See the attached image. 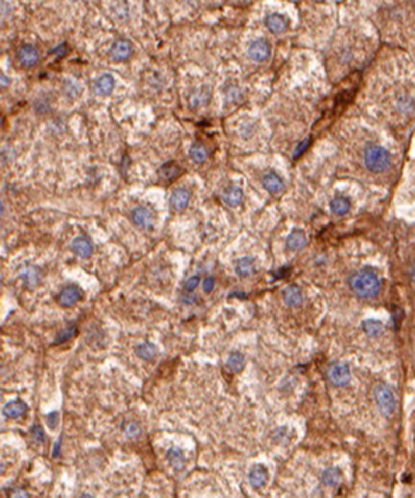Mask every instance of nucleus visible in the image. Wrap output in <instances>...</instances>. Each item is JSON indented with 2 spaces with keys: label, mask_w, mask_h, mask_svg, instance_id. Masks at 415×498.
<instances>
[{
  "label": "nucleus",
  "mask_w": 415,
  "mask_h": 498,
  "mask_svg": "<svg viewBox=\"0 0 415 498\" xmlns=\"http://www.w3.org/2000/svg\"><path fill=\"white\" fill-rule=\"evenodd\" d=\"M350 286L359 298L371 299L375 298L380 290V279L376 273L371 269H362L351 277Z\"/></svg>",
  "instance_id": "1"
},
{
  "label": "nucleus",
  "mask_w": 415,
  "mask_h": 498,
  "mask_svg": "<svg viewBox=\"0 0 415 498\" xmlns=\"http://www.w3.org/2000/svg\"><path fill=\"white\" fill-rule=\"evenodd\" d=\"M365 166L373 173H382L391 163V156L388 150L379 145H372L365 150Z\"/></svg>",
  "instance_id": "2"
},
{
  "label": "nucleus",
  "mask_w": 415,
  "mask_h": 498,
  "mask_svg": "<svg viewBox=\"0 0 415 498\" xmlns=\"http://www.w3.org/2000/svg\"><path fill=\"white\" fill-rule=\"evenodd\" d=\"M375 400H376L379 409L383 414L390 416L396 410V396H394L393 389L387 384H379L375 389Z\"/></svg>",
  "instance_id": "3"
},
{
  "label": "nucleus",
  "mask_w": 415,
  "mask_h": 498,
  "mask_svg": "<svg viewBox=\"0 0 415 498\" xmlns=\"http://www.w3.org/2000/svg\"><path fill=\"white\" fill-rule=\"evenodd\" d=\"M131 219L136 228L143 230H148L153 228L154 214L152 212V209H149L148 207L139 205V207H136V208L132 209Z\"/></svg>",
  "instance_id": "4"
},
{
  "label": "nucleus",
  "mask_w": 415,
  "mask_h": 498,
  "mask_svg": "<svg viewBox=\"0 0 415 498\" xmlns=\"http://www.w3.org/2000/svg\"><path fill=\"white\" fill-rule=\"evenodd\" d=\"M328 379L335 386H345L350 382L351 371L344 362H335L328 368Z\"/></svg>",
  "instance_id": "5"
},
{
  "label": "nucleus",
  "mask_w": 415,
  "mask_h": 498,
  "mask_svg": "<svg viewBox=\"0 0 415 498\" xmlns=\"http://www.w3.org/2000/svg\"><path fill=\"white\" fill-rule=\"evenodd\" d=\"M247 52H248L250 59L254 60V62H258V63H262L271 56V45H269L267 39L258 38L250 44Z\"/></svg>",
  "instance_id": "6"
},
{
  "label": "nucleus",
  "mask_w": 415,
  "mask_h": 498,
  "mask_svg": "<svg viewBox=\"0 0 415 498\" xmlns=\"http://www.w3.org/2000/svg\"><path fill=\"white\" fill-rule=\"evenodd\" d=\"M83 292L77 285H66L58 295V303L63 307H71L82 301Z\"/></svg>",
  "instance_id": "7"
},
{
  "label": "nucleus",
  "mask_w": 415,
  "mask_h": 498,
  "mask_svg": "<svg viewBox=\"0 0 415 498\" xmlns=\"http://www.w3.org/2000/svg\"><path fill=\"white\" fill-rule=\"evenodd\" d=\"M18 62L24 67H33L38 63L39 60V51L31 44H24L17 52Z\"/></svg>",
  "instance_id": "8"
},
{
  "label": "nucleus",
  "mask_w": 415,
  "mask_h": 498,
  "mask_svg": "<svg viewBox=\"0 0 415 498\" xmlns=\"http://www.w3.org/2000/svg\"><path fill=\"white\" fill-rule=\"evenodd\" d=\"M109 55L115 62H125L132 55V45L128 39H118L111 47Z\"/></svg>",
  "instance_id": "9"
},
{
  "label": "nucleus",
  "mask_w": 415,
  "mask_h": 498,
  "mask_svg": "<svg viewBox=\"0 0 415 498\" xmlns=\"http://www.w3.org/2000/svg\"><path fill=\"white\" fill-rule=\"evenodd\" d=\"M190 199H191V192L187 188H177L170 195V207L175 212H182L188 207Z\"/></svg>",
  "instance_id": "10"
},
{
  "label": "nucleus",
  "mask_w": 415,
  "mask_h": 498,
  "mask_svg": "<svg viewBox=\"0 0 415 498\" xmlns=\"http://www.w3.org/2000/svg\"><path fill=\"white\" fill-rule=\"evenodd\" d=\"M262 186L269 194H281L285 190L284 180L275 171H268L262 175Z\"/></svg>",
  "instance_id": "11"
},
{
  "label": "nucleus",
  "mask_w": 415,
  "mask_h": 498,
  "mask_svg": "<svg viewBox=\"0 0 415 498\" xmlns=\"http://www.w3.org/2000/svg\"><path fill=\"white\" fill-rule=\"evenodd\" d=\"M72 252L75 253L76 256H79V257L88 258L93 256L94 247L87 237L79 236V237L73 239V241H72Z\"/></svg>",
  "instance_id": "12"
},
{
  "label": "nucleus",
  "mask_w": 415,
  "mask_h": 498,
  "mask_svg": "<svg viewBox=\"0 0 415 498\" xmlns=\"http://www.w3.org/2000/svg\"><path fill=\"white\" fill-rule=\"evenodd\" d=\"M115 88V79L111 73H103L94 83V90L100 96H109Z\"/></svg>",
  "instance_id": "13"
},
{
  "label": "nucleus",
  "mask_w": 415,
  "mask_h": 498,
  "mask_svg": "<svg viewBox=\"0 0 415 498\" xmlns=\"http://www.w3.org/2000/svg\"><path fill=\"white\" fill-rule=\"evenodd\" d=\"M265 26L272 34H282L288 28V20L278 13H272L265 17Z\"/></svg>",
  "instance_id": "14"
},
{
  "label": "nucleus",
  "mask_w": 415,
  "mask_h": 498,
  "mask_svg": "<svg viewBox=\"0 0 415 498\" xmlns=\"http://www.w3.org/2000/svg\"><path fill=\"white\" fill-rule=\"evenodd\" d=\"M248 480H250V484H251L254 488H261L265 486V483L268 482V470L265 466L262 465H256L250 470V474H248Z\"/></svg>",
  "instance_id": "15"
},
{
  "label": "nucleus",
  "mask_w": 415,
  "mask_h": 498,
  "mask_svg": "<svg viewBox=\"0 0 415 498\" xmlns=\"http://www.w3.org/2000/svg\"><path fill=\"white\" fill-rule=\"evenodd\" d=\"M307 244V237L306 233L301 229H295L290 232V235L286 239V247L292 250V252H297L302 250L303 247Z\"/></svg>",
  "instance_id": "16"
},
{
  "label": "nucleus",
  "mask_w": 415,
  "mask_h": 498,
  "mask_svg": "<svg viewBox=\"0 0 415 498\" xmlns=\"http://www.w3.org/2000/svg\"><path fill=\"white\" fill-rule=\"evenodd\" d=\"M222 199L227 207H237L243 201V190L236 186L227 187L222 194Z\"/></svg>",
  "instance_id": "17"
},
{
  "label": "nucleus",
  "mask_w": 415,
  "mask_h": 498,
  "mask_svg": "<svg viewBox=\"0 0 415 498\" xmlns=\"http://www.w3.org/2000/svg\"><path fill=\"white\" fill-rule=\"evenodd\" d=\"M27 413V404L21 401V400H13L9 401L7 404L3 407V414L7 418H18V417L24 416Z\"/></svg>",
  "instance_id": "18"
},
{
  "label": "nucleus",
  "mask_w": 415,
  "mask_h": 498,
  "mask_svg": "<svg viewBox=\"0 0 415 498\" xmlns=\"http://www.w3.org/2000/svg\"><path fill=\"white\" fill-rule=\"evenodd\" d=\"M284 302L290 307H296L303 302V293L297 285H289L284 290Z\"/></svg>",
  "instance_id": "19"
},
{
  "label": "nucleus",
  "mask_w": 415,
  "mask_h": 498,
  "mask_svg": "<svg viewBox=\"0 0 415 498\" xmlns=\"http://www.w3.org/2000/svg\"><path fill=\"white\" fill-rule=\"evenodd\" d=\"M254 268H256V260L252 257L240 258V260H237V263L235 265L236 274L241 277V278L250 277L254 273Z\"/></svg>",
  "instance_id": "20"
},
{
  "label": "nucleus",
  "mask_w": 415,
  "mask_h": 498,
  "mask_svg": "<svg viewBox=\"0 0 415 498\" xmlns=\"http://www.w3.org/2000/svg\"><path fill=\"white\" fill-rule=\"evenodd\" d=\"M181 171H182V169L175 162H167L158 169V177L163 178V180L171 181L177 178L181 174Z\"/></svg>",
  "instance_id": "21"
},
{
  "label": "nucleus",
  "mask_w": 415,
  "mask_h": 498,
  "mask_svg": "<svg viewBox=\"0 0 415 498\" xmlns=\"http://www.w3.org/2000/svg\"><path fill=\"white\" fill-rule=\"evenodd\" d=\"M136 355L141 359H143V361H152L157 355V348L152 343L145 341V343H142V344H139L136 347Z\"/></svg>",
  "instance_id": "22"
},
{
  "label": "nucleus",
  "mask_w": 415,
  "mask_h": 498,
  "mask_svg": "<svg viewBox=\"0 0 415 498\" xmlns=\"http://www.w3.org/2000/svg\"><path fill=\"white\" fill-rule=\"evenodd\" d=\"M321 480L326 486H330V487L338 486L341 480H342V473L337 467H328L322 473Z\"/></svg>",
  "instance_id": "23"
},
{
  "label": "nucleus",
  "mask_w": 415,
  "mask_h": 498,
  "mask_svg": "<svg viewBox=\"0 0 415 498\" xmlns=\"http://www.w3.org/2000/svg\"><path fill=\"white\" fill-rule=\"evenodd\" d=\"M330 208L333 211V214L335 215H345L350 212L351 209V201L347 197H342V195H338L335 197L330 202Z\"/></svg>",
  "instance_id": "24"
},
{
  "label": "nucleus",
  "mask_w": 415,
  "mask_h": 498,
  "mask_svg": "<svg viewBox=\"0 0 415 498\" xmlns=\"http://www.w3.org/2000/svg\"><path fill=\"white\" fill-rule=\"evenodd\" d=\"M362 329H363V331H365L367 335H371V337H379V335L384 331V326H383L382 322H379V320L369 319V320H365V322L362 323Z\"/></svg>",
  "instance_id": "25"
},
{
  "label": "nucleus",
  "mask_w": 415,
  "mask_h": 498,
  "mask_svg": "<svg viewBox=\"0 0 415 498\" xmlns=\"http://www.w3.org/2000/svg\"><path fill=\"white\" fill-rule=\"evenodd\" d=\"M167 460H169V463L174 469H177V470H180V469H182L184 467V463H186V458H184V454H182V450L181 449H178V448H171L167 452Z\"/></svg>",
  "instance_id": "26"
},
{
  "label": "nucleus",
  "mask_w": 415,
  "mask_h": 498,
  "mask_svg": "<svg viewBox=\"0 0 415 498\" xmlns=\"http://www.w3.org/2000/svg\"><path fill=\"white\" fill-rule=\"evenodd\" d=\"M244 364H246V359H244V355L239 352V351H235L232 352L227 358V368H229L232 372H240L241 369L244 368Z\"/></svg>",
  "instance_id": "27"
},
{
  "label": "nucleus",
  "mask_w": 415,
  "mask_h": 498,
  "mask_svg": "<svg viewBox=\"0 0 415 498\" xmlns=\"http://www.w3.org/2000/svg\"><path fill=\"white\" fill-rule=\"evenodd\" d=\"M190 157H191L194 163H197V165H202V163H205V160L208 159V150L205 149L203 145H201V143H195V145L190 149Z\"/></svg>",
  "instance_id": "28"
},
{
  "label": "nucleus",
  "mask_w": 415,
  "mask_h": 498,
  "mask_svg": "<svg viewBox=\"0 0 415 498\" xmlns=\"http://www.w3.org/2000/svg\"><path fill=\"white\" fill-rule=\"evenodd\" d=\"M76 333H77V329L75 327V326H69V327H66L62 333H59L58 334V338L55 339V343L54 344H60V343H65V341H67L69 338H72L73 335H76Z\"/></svg>",
  "instance_id": "29"
},
{
  "label": "nucleus",
  "mask_w": 415,
  "mask_h": 498,
  "mask_svg": "<svg viewBox=\"0 0 415 498\" xmlns=\"http://www.w3.org/2000/svg\"><path fill=\"white\" fill-rule=\"evenodd\" d=\"M199 281H201L199 275H192V277H190V278L186 281V285H184V290H186V292H188V293L194 292V290L198 288V285H199Z\"/></svg>",
  "instance_id": "30"
},
{
  "label": "nucleus",
  "mask_w": 415,
  "mask_h": 498,
  "mask_svg": "<svg viewBox=\"0 0 415 498\" xmlns=\"http://www.w3.org/2000/svg\"><path fill=\"white\" fill-rule=\"evenodd\" d=\"M31 434H33V438L35 439L37 442L39 443L45 442V438H47V437H45L44 429L39 427V425H34L33 429H31Z\"/></svg>",
  "instance_id": "31"
},
{
  "label": "nucleus",
  "mask_w": 415,
  "mask_h": 498,
  "mask_svg": "<svg viewBox=\"0 0 415 498\" xmlns=\"http://www.w3.org/2000/svg\"><path fill=\"white\" fill-rule=\"evenodd\" d=\"M58 422H59V413L58 411H52L47 416V424L51 429H55L58 427Z\"/></svg>",
  "instance_id": "32"
},
{
  "label": "nucleus",
  "mask_w": 415,
  "mask_h": 498,
  "mask_svg": "<svg viewBox=\"0 0 415 498\" xmlns=\"http://www.w3.org/2000/svg\"><path fill=\"white\" fill-rule=\"evenodd\" d=\"M399 104L401 111H411L415 107L414 100L407 99V97H401V99L399 100Z\"/></svg>",
  "instance_id": "33"
},
{
  "label": "nucleus",
  "mask_w": 415,
  "mask_h": 498,
  "mask_svg": "<svg viewBox=\"0 0 415 498\" xmlns=\"http://www.w3.org/2000/svg\"><path fill=\"white\" fill-rule=\"evenodd\" d=\"M309 145H310V139H309V138H306L305 141H302V142L297 145V148H296L295 153H293V157L297 159L299 156H302V154L305 153V150L309 148Z\"/></svg>",
  "instance_id": "34"
},
{
  "label": "nucleus",
  "mask_w": 415,
  "mask_h": 498,
  "mask_svg": "<svg viewBox=\"0 0 415 498\" xmlns=\"http://www.w3.org/2000/svg\"><path fill=\"white\" fill-rule=\"evenodd\" d=\"M124 429H125V433L128 437H137L139 433H141V428L137 427V424H135V422H129Z\"/></svg>",
  "instance_id": "35"
},
{
  "label": "nucleus",
  "mask_w": 415,
  "mask_h": 498,
  "mask_svg": "<svg viewBox=\"0 0 415 498\" xmlns=\"http://www.w3.org/2000/svg\"><path fill=\"white\" fill-rule=\"evenodd\" d=\"M215 278L213 277H206L205 278V281H203V292H206V293H211L213 289H215Z\"/></svg>",
  "instance_id": "36"
},
{
  "label": "nucleus",
  "mask_w": 415,
  "mask_h": 498,
  "mask_svg": "<svg viewBox=\"0 0 415 498\" xmlns=\"http://www.w3.org/2000/svg\"><path fill=\"white\" fill-rule=\"evenodd\" d=\"M59 446H60V439L58 441V442L55 443V450H54L55 458H58V456H59Z\"/></svg>",
  "instance_id": "37"
},
{
  "label": "nucleus",
  "mask_w": 415,
  "mask_h": 498,
  "mask_svg": "<svg viewBox=\"0 0 415 498\" xmlns=\"http://www.w3.org/2000/svg\"><path fill=\"white\" fill-rule=\"evenodd\" d=\"M6 86H9V77L2 73V87H6Z\"/></svg>",
  "instance_id": "38"
},
{
  "label": "nucleus",
  "mask_w": 415,
  "mask_h": 498,
  "mask_svg": "<svg viewBox=\"0 0 415 498\" xmlns=\"http://www.w3.org/2000/svg\"><path fill=\"white\" fill-rule=\"evenodd\" d=\"M411 277H412V279L415 281V265L412 267V269H411Z\"/></svg>",
  "instance_id": "39"
},
{
  "label": "nucleus",
  "mask_w": 415,
  "mask_h": 498,
  "mask_svg": "<svg viewBox=\"0 0 415 498\" xmlns=\"http://www.w3.org/2000/svg\"><path fill=\"white\" fill-rule=\"evenodd\" d=\"M73 2H76V0H73Z\"/></svg>",
  "instance_id": "40"
}]
</instances>
